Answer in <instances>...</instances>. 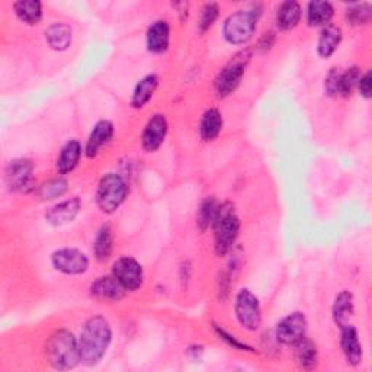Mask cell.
<instances>
[{"label": "cell", "instance_id": "obj_14", "mask_svg": "<svg viewBox=\"0 0 372 372\" xmlns=\"http://www.w3.org/2000/svg\"><path fill=\"white\" fill-rule=\"evenodd\" d=\"M340 348L343 355L346 358V362L349 365H359L362 362V345L359 342V334L358 330L354 325H345L340 326Z\"/></svg>", "mask_w": 372, "mask_h": 372}, {"label": "cell", "instance_id": "obj_21", "mask_svg": "<svg viewBox=\"0 0 372 372\" xmlns=\"http://www.w3.org/2000/svg\"><path fill=\"white\" fill-rule=\"evenodd\" d=\"M332 312H333V320L337 325V327L351 323V319L355 312V305H354V297L349 291H342L336 297Z\"/></svg>", "mask_w": 372, "mask_h": 372}, {"label": "cell", "instance_id": "obj_17", "mask_svg": "<svg viewBox=\"0 0 372 372\" xmlns=\"http://www.w3.org/2000/svg\"><path fill=\"white\" fill-rule=\"evenodd\" d=\"M147 50L152 54H163L169 48L170 43V26L166 21L153 22L146 34Z\"/></svg>", "mask_w": 372, "mask_h": 372}, {"label": "cell", "instance_id": "obj_7", "mask_svg": "<svg viewBox=\"0 0 372 372\" xmlns=\"http://www.w3.org/2000/svg\"><path fill=\"white\" fill-rule=\"evenodd\" d=\"M236 317L240 326L249 332H254L262 325V308L259 300L249 290H240L235 303Z\"/></svg>", "mask_w": 372, "mask_h": 372}, {"label": "cell", "instance_id": "obj_18", "mask_svg": "<svg viewBox=\"0 0 372 372\" xmlns=\"http://www.w3.org/2000/svg\"><path fill=\"white\" fill-rule=\"evenodd\" d=\"M81 145L77 140H70L60 150L59 157H57V170L62 175H67L76 169L81 157Z\"/></svg>", "mask_w": 372, "mask_h": 372}, {"label": "cell", "instance_id": "obj_34", "mask_svg": "<svg viewBox=\"0 0 372 372\" xmlns=\"http://www.w3.org/2000/svg\"><path fill=\"white\" fill-rule=\"evenodd\" d=\"M339 79H340L339 69H332L325 80V91L329 96H339Z\"/></svg>", "mask_w": 372, "mask_h": 372}, {"label": "cell", "instance_id": "obj_37", "mask_svg": "<svg viewBox=\"0 0 372 372\" xmlns=\"http://www.w3.org/2000/svg\"><path fill=\"white\" fill-rule=\"evenodd\" d=\"M274 44H275V34L274 33H265L262 35V38L259 40V43H257L256 50L261 51V52H266L274 47Z\"/></svg>", "mask_w": 372, "mask_h": 372}, {"label": "cell", "instance_id": "obj_27", "mask_svg": "<svg viewBox=\"0 0 372 372\" xmlns=\"http://www.w3.org/2000/svg\"><path fill=\"white\" fill-rule=\"evenodd\" d=\"M112 249H113V236H112V228L105 224L102 225L98 233H96V237H95V242H94V254H95V259L101 264L106 262L109 257H111V253H112Z\"/></svg>", "mask_w": 372, "mask_h": 372}, {"label": "cell", "instance_id": "obj_10", "mask_svg": "<svg viewBox=\"0 0 372 372\" xmlns=\"http://www.w3.org/2000/svg\"><path fill=\"white\" fill-rule=\"evenodd\" d=\"M307 319L303 312H291L283 317L276 326V339L283 345L294 346L297 342L305 337Z\"/></svg>", "mask_w": 372, "mask_h": 372}, {"label": "cell", "instance_id": "obj_35", "mask_svg": "<svg viewBox=\"0 0 372 372\" xmlns=\"http://www.w3.org/2000/svg\"><path fill=\"white\" fill-rule=\"evenodd\" d=\"M214 329H215L217 334L220 336V339H222V340L227 343L228 346H232L233 349H237V351H252V348H250V346H247L246 343H242V342H239V340H237L235 336H232L230 333H227L225 330L220 329L218 326H215V325H214Z\"/></svg>", "mask_w": 372, "mask_h": 372}, {"label": "cell", "instance_id": "obj_9", "mask_svg": "<svg viewBox=\"0 0 372 372\" xmlns=\"http://www.w3.org/2000/svg\"><path fill=\"white\" fill-rule=\"evenodd\" d=\"M51 264L55 271L66 275H80L89 268L88 256L77 249H60L54 252Z\"/></svg>", "mask_w": 372, "mask_h": 372}, {"label": "cell", "instance_id": "obj_16", "mask_svg": "<svg viewBox=\"0 0 372 372\" xmlns=\"http://www.w3.org/2000/svg\"><path fill=\"white\" fill-rule=\"evenodd\" d=\"M113 137V125L109 121H99L94 127L88 142H86V156L89 159L96 157L101 150L108 145Z\"/></svg>", "mask_w": 372, "mask_h": 372}, {"label": "cell", "instance_id": "obj_5", "mask_svg": "<svg viewBox=\"0 0 372 372\" xmlns=\"http://www.w3.org/2000/svg\"><path fill=\"white\" fill-rule=\"evenodd\" d=\"M128 193L127 182L117 174L105 175L96 189V204L105 214L115 213L125 201Z\"/></svg>", "mask_w": 372, "mask_h": 372}, {"label": "cell", "instance_id": "obj_11", "mask_svg": "<svg viewBox=\"0 0 372 372\" xmlns=\"http://www.w3.org/2000/svg\"><path fill=\"white\" fill-rule=\"evenodd\" d=\"M34 163L28 159L12 160L5 171V179L12 191H23L31 184Z\"/></svg>", "mask_w": 372, "mask_h": 372}, {"label": "cell", "instance_id": "obj_26", "mask_svg": "<svg viewBox=\"0 0 372 372\" xmlns=\"http://www.w3.org/2000/svg\"><path fill=\"white\" fill-rule=\"evenodd\" d=\"M334 16V8L329 2H310L307 6V23L310 26H327Z\"/></svg>", "mask_w": 372, "mask_h": 372}, {"label": "cell", "instance_id": "obj_8", "mask_svg": "<svg viewBox=\"0 0 372 372\" xmlns=\"http://www.w3.org/2000/svg\"><path fill=\"white\" fill-rule=\"evenodd\" d=\"M112 275L118 279V282L127 291H137L142 287L145 282V272L142 266L130 256L120 257L112 265Z\"/></svg>", "mask_w": 372, "mask_h": 372}, {"label": "cell", "instance_id": "obj_30", "mask_svg": "<svg viewBox=\"0 0 372 372\" xmlns=\"http://www.w3.org/2000/svg\"><path fill=\"white\" fill-rule=\"evenodd\" d=\"M67 188H69V184L63 178L50 179L48 182L40 186L38 196L43 199V201H52V199L63 196L67 192Z\"/></svg>", "mask_w": 372, "mask_h": 372}, {"label": "cell", "instance_id": "obj_3", "mask_svg": "<svg viewBox=\"0 0 372 372\" xmlns=\"http://www.w3.org/2000/svg\"><path fill=\"white\" fill-rule=\"evenodd\" d=\"M262 15L261 5H252L247 11H237L236 13L230 15L222 26L224 38L233 44L242 45L246 44L254 34L256 23Z\"/></svg>", "mask_w": 372, "mask_h": 372}, {"label": "cell", "instance_id": "obj_28", "mask_svg": "<svg viewBox=\"0 0 372 372\" xmlns=\"http://www.w3.org/2000/svg\"><path fill=\"white\" fill-rule=\"evenodd\" d=\"M220 213V204L214 196L205 198L204 201L199 205L198 214H196V225L201 232H207L210 227L214 225L217 217Z\"/></svg>", "mask_w": 372, "mask_h": 372}, {"label": "cell", "instance_id": "obj_19", "mask_svg": "<svg viewBox=\"0 0 372 372\" xmlns=\"http://www.w3.org/2000/svg\"><path fill=\"white\" fill-rule=\"evenodd\" d=\"M301 6L297 2H283L276 11V26L279 31H290L300 23Z\"/></svg>", "mask_w": 372, "mask_h": 372}, {"label": "cell", "instance_id": "obj_29", "mask_svg": "<svg viewBox=\"0 0 372 372\" xmlns=\"http://www.w3.org/2000/svg\"><path fill=\"white\" fill-rule=\"evenodd\" d=\"M13 9L16 16L26 25H38L43 19V5L38 0H19Z\"/></svg>", "mask_w": 372, "mask_h": 372}, {"label": "cell", "instance_id": "obj_25", "mask_svg": "<svg viewBox=\"0 0 372 372\" xmlns=\"http://www.w3.org/2000/svg\"><path fill=\"white\" fill-rule=\"evenodd\" d=\"M222 130V115L218 109L211 108L205 111V113L199 123V135L204 141H214Z\"/></svg>", "mask_w": 372, "mask_h": 372}, {"label": "cell", "instance_id": "obj_6", "mask_svg": "<svg viewBox=\"0 0 372 372\" xmlns=\"http://www.w3.org/2000/svg\"><path fill=\"white\" fill-rule=\"evenodd\" d=\"M250 50L240 51L235 55V59H232V62L217 74L214 80V89L218 98H225L239 88L246 72V66L250 62Z\"/></svg>", "mask_w": 372, "mask_h": 372}, {"label": "cell", "instance_id": "obj_1", "mask_svg": "<svg viewBox=\"0 0 372 372\" xmlns=\"http://www.w3.org/2000/svg\"><path fill=\"white\" fill-rule=\"evenodd\" d=\"M112 340V330L108 320L95 316L86 322L79 337L80 361L84 365H96L105 356Z\"/></svg>", "mask_w": 372, "mask_h": 372}, {"label": "cell", "instance_id": "obj_15", "mask_svg": "<svg viewBox=\"0 0 372 372\" xmlns=\"http://www.w3.org/2000/svg\"><path fill=\"white\" fill-rule=\"evenodd\" d=\"M81 210V201L77 196H73L66 201L52 205L45 213V220L52 225H64L72 222Z\"/></svg>", "mask_w": 372, "mask_h": 372}, {"label": "cell", "instance_id": "obj_31", "mask_svg": "<svg viewBox=\"0 0 372 372\" xmlns=\"http://www.w3.org/2000/svg\"><path fill=\"white\" fill-rule=\"evenodd\" d=\"M361 72L358 67H351L345 73H340L339 79V96H351L354 89L358 86Z\"/></svg>", "mask_w": 372, "mask_h": 372}, {"label": "cell", "instance_id": "obj_20", "mask_svg": "<svg viewBox=\"0 0 372 372\" xmlns=\"http://www.w3.org/2000/svg\"><path fill=\"white\" fill-rule=\"evenodd\" d=\"M294 348H295V354H294L295 362L301 369L311 371L317 366L319 352H317L316 343L308 340L307 337H304L295 343Z\"/></svg>", "mask_w": 372, "mask_h": 372}, {"label": "cell", "instance_id": "obj_33", "mask_svg": "<svg viewBox=\"0 0 372 372\" xmlns=\"http://www.w3.org/2000/svg\"><path fill=\"white\" fill-rule=\"evenodd\" d=\"M218 5L217 4H205L201 9V18H199V31L205 33L214 25L218 18Z\"/></svg>", "mask_w": 372, "mask_h": 372}, {"label": "cell", "instance_id": "obj_23", "mask_svg": "<svg viewBox=\"0 0 372 372\" xmlns=\"http://www.w3.org/2000/svg\"><path fill=\"white\" fill-rule=\"evenodd\" d=\"M159 86V77L156 74H149L146 77H142L134 89L133 98H131V105L133 108H142L146 106L147 102L153 98L156 89Z\"/></svg>", "mask_w": 372, "mask_h": 372}, {"label": "cell", "instance_id": "obj_24", "mask_svg": "<svg viewBox=\"0 0 372 372\" xmlns=\"http://www.w3.org/2000/svg\"><path fill=\"white\" fill-rule=\"evenodd\" d=\"M48 45L55 51H66L73 40L72 28L66 23H54L45 31Z\"/></svg>", "mask_w": 372, "mask_h": 372}, {"label": "cell", "instance_id": "obj_32", "mask_svg": "<svg viewBox=\"0 0 372 372\" xmlns=\"http://www.w3.org/2000/svg\"><path fill=\"white\" fill-rule=\"evenodd\" d=\"M372 18V6L369 4H356L346 9V19L352 25H366Z\"/></svg>", "mask_w": 372, "mask_h": 372}, {"label": "cell", "instance_id": "obj_4", "mask_svg": "<svg viewBox=\"0 0 372 372\" xmlns=\"http://www.w3.org/2000/svg\"><path fill=\"white\" fill-rule=\"evenodd\" d=\"M213 227L215 253L218 256H225L233 249L240 233V220L232 204L220 205V213Z\"/></svg>", "mask_w": 372, "mask_h": 372}, {"label": "cell", "instance_id": "obj_12", "mask_svg": "<svg viewBox=\"0 0 372 372\" xmlns=\"http://www.w3.org/2000/svg\"><path fill=\"white\" fill-rule=\"evenodd\" d=\"M167 121L162 113H156L154 117L149 120L141 135V146L147 153H154L160 149L163 141L167 135Z\"/></svg>", "mask_w": 372, "mask_h": 372}, {"label": "cell", "instance_id": "obj_13", "mask_svg": "<svg viewBox=\"0 0 372 372\" xmlns=\"http://www.w3.org/2000/svg\"><path fill=\"white\" fill-rule=\"evenodd\" d=\"M125 294H127V290L112 274L98 278L91 285V295L101 301L118 303L125 297Z\"/></svg>", "mask_w": 372, "mask_h": 372}, {"label": "cell", "instance_id": "obj_2", "mask_svg": "<svg viewBox=\"0 0 372 372\" xmlns=\"http://www.w3.org/2000/svg\"><path fill=\"white\" fill-rule=\"evenodd\" d=\"M45 356L55 369H73L80 362L79 340L67 330H57L47 340Z\"/></svg>", "mask_w": 372, "mask_h": 372}, {"label": "cell", "instance_id": "obj_22", "mask_svg": "<svg viewBox=\"0 0 372 372\" xmlns=\"http://www.w3.org/2000/svg\"><path fill=\"white\" fill-rule=\"evenodd\" d=\"M342 43V30L336 25H327L320 33L319 43H317V52L323 59H329Z\"/></svg>", "mask_w": 372, "mask_h": 372}, {"label": "cell", "instance_id": "obj_36", "mask_svg": "<svg viewBox=\"0 0 372 372\" xmlns=\"http://www.w3.org/2000/svg\"><path fill=\"white\" fill-rule=\"evenodd\" d=\"M356 88L359 89L361 95L365 99H371V96H372V74H371V72H366L363 76L359 77Z\"/></svg>", "mask_w": 372, "mask_h": 372}]
</instances>
